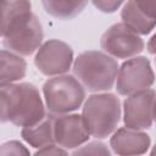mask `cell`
Here are the masks:
<instances>
[{"label":"cell","instance_id":"cell-1","mask_svg":"<svg viewBox=\"0 0 156 156\" xmlns=\"http://www.w3.org/2000/svg\"><path fill=\"white\" fill-rule=\"evenodd\" d=\"M0 37L10 51L29 56L41 45L43 27L29 0H0Z\"/></svg>","mask_w":156,"mask_h":156},{"label":"cell","instance_id":"cell-2","mask_svg":"<svg viewBox=\"0 0 156 156\" xmlns=\"http://www.w3.org/2000/svg\"><path fill=\"white\" fill-rule=\"evenodd\" d=\"M118 67L117 61L106 52L89 50L78 55L72 69L89 91H106L113 87Z\"/></svg>","mask_w":156,"mask_h":156},{"label":"cell","instance_id":"cell-3","mask_svg":"<svg viewBox=\"0 0 156 156\" xmlns=\"http://www.w3.org/2000/svg\"><path fill=\"white\" fill-rule=\"evenodd\" d=\"M80 116L91 136L107 138L115 132L121 118L119 100L108 93L91 95L84 102Z\"/></svg>","mask_w":156,"mask_h":156},{"label":"cell","instance_id":"cell-4","mask_svg":"<svg viewBox=\"0 0 156 156\" xmlns=\"http://www.w3.org/2000/svg\"><path fill=\"white\" fill-rule=\"evenodd\" d=\"M43 94L49 113L65 115L80 107L85 98L84 87L69 74L54 76L43 85Z\"/></svg>","mask_w":156,"mask_h":156},{"label":"cell","instance_id":"cell-5","mask_svg":"<svg viewBox=\"0 0 156 156\" xmlns=\"http://www.w3.org/2000/svg\"><path fill=\"white\" fill-rule=\"evenodd\" d=\"M45 115L38 88L32 83L15 84L9 122L17 127H28L41 121Z\"/></svg>","mask_w":156,"mask_h":156},{"label":"cell","instance_id":"cell-6","mask_svg":"<svg viewBox=\"0 0 156 156\" xmlns=\"http://www.w3.org/2000/svg\"><path fill=\"white\" fill-rule=\"evenodd\" d=\"M116 90L119 95L128 96L154 84V71L150 61L144 56H133L124 61L117 72Z\"/></svg>","mask_w":156,"mask_h":156},{"label":"cell","instance_id":"cell-7","mask_svg":"<svg viewBox=\"0 0 156 156\" xmlns=\"http://www.w3.org/2000/svg\"><path fill=\"white\" fill-rule=\"evenodd\" d=\"M73 62L72 48L58 39H50L38 48L34 57L35 67L46 77L65 74Z\"/></svg>","mask_w":156,"mask_h":156},{"label":"cell","instance_id":"cell-8","mask_svg":"<svg viewBox=\"0 0 156 156\" xmlns=\"http://www.w3.org/2000/svg\"><path fill=\"white\" fill-rule=\"evenodd\" d=\"M100 46L115 58H129L144 50V40L126 24L116 23L102 34Z\"/></svg>","mask_w":156,"mask_h":156},{"label":"cell","instance_id":"cell-9","mask_svg":"<svg viewBox=\"0 0 156 156\" xmlns=\"http://www.w3.org/2000/svg\"><path fill=\"white\" fill-rule=\"evenodd\" d=\"M155 90L151 88L140 90L123 102V122L129 129H147L154 123Z\"/></svg>","mask_w":156,"mask_h":156},{"label":"cell","instance_id":"cell-10","mask_svg":"<svg viewBox=\"0 0 156 156\" xmlns=\"http://www.w3.org/2000/svg\"><path fill=\"white\" fill-rule=\"evenodd\" d=\"M90 134L80 115L54 116V141L62 149H76L88 141Z\"/></svg>","mask_w":156,"mask_h":156},{"label":"cell","instance_id":"cell-11","mask_svg":"<svg viewBox=\"0 0 156 156\" xmlns=\"http://www.w3.org/2000/svg\"><path fill=\"white\" fill-rule=\"evenodd\" d=\"M151 145L150 136L140 130L119 128L110 139V146L117 155H141L145 154Z\"/></svg>","mask_w":156,"mask_h":156},{"label":"cell","instance_id":"cell-12","mask_svg":"<svg viewBox=\"0 0 156 156\" xmlns=\"http://www.w3.org/2000/svg\"><path fill=\"white\" fill-rule=\"evenodd\" d=\"M122 23L136 34L146 35L155 28V17L143 11L134 0H128L121 12Z\"/></svg>","mask_w":156,"mask_h":156},{"label":"cell","instance_id":"cell-13","mask_svg":"<svg viewBox=\"0 0 156 156\" xmlns=\"http://www.w3.org/2000/svg\"><path fill=\"white\" fill-rule=\"evenodd\" d=\"M54 116L55 115H45V117L38 123L28 127H23L21 130V135L24 141H27L30 146L35 149H40L48 144H52L54 141Z\"/></svg>","mask_w":156,"mask_h":156},{"label":"cell","instance_id":"cell-14","mask_svg":"<svg viewBox=\"0 0 156 156\" xmlns=\"http://www.w3.org/2000/svg\"><path fill=\"white\" fill-rule=\"evenodd\" d=\"M26 71L27 63L21 55L10 50H0V85L22 79Z\"/></svg>","mask_w":156,"mask_h":156},{"label":"cell","instance_id":"cell-15","mask_svg":"<svg viewBox=\"0 0 156 156\" xmlns=\"http://www.w3.org/2000/svg\"><path fill=\"white\" fill-rule=\"evenodd\" d=\"M41 2L50 16L60 20H71L84 10L88 0H41Z\"/></svg>","mask_w":156,"mask_h":156},{"label":"cell","instance_id":"cell-16","mask_svg":"<svg viewBox=\"0 0 156 156\" xmlns=\"http://www.w3.org/2000/svg\"><path fill=\"white\" fill-rule=\"evenodd\" d=\"M13 90H15L13 83L0 85V123L9 122V115H10V108L12 104Z\"/></svg>","mask_w":156,"mask_h":156},{"label":"cell","instance_id":"cell-17","mask_svg":"<svg viewBox=\"0 0 156 156\" xmlns=\"http://www.w3.org/2000/svg\"><path fill=\"white\" fill-rule=\"evenodd\" d=\"M73 155H110L106 145L100 141H93L87 144L79 150H76Z\"/></svg>","mask_w":156,"mask_h":156},{"label":"cell","instance_id":"cell-18","mask_svg":"<svg viewBox=\"0 0 156 156\" xmlns=\"http://www.w3.org/2000/svg\"><path fill=\"white\" fill-rule=\"evenodd\" d=\"M124 0H91L93 5L101 12L112 13L116 12Z\"/></svg>","mask_w":156,"mask_h":156},{"label":"cell","instance_id":"cell-19","mask_svg":"<svg viewBox=\"0 0 156 156\" xmlns=\"http://www.w3.org/2000/svg\"><path fill=\"white\" fill-rule=\"evenodd\" d=\"M0 154H4V155H10V154H15V155H21V154H29V151L20 143V141H16V140H12V141H9V143H5L4 145L0 146Z\"/></svg>","mask_w":156,"mask_h":156},{"label":"cell","instance_id":"cell-20","mask_svg":"<svg viewBox=\"0 0 156 156\" xmlns=\"http://www.w3.org/2000/svg\"><path fill=\"white\" fill-rule=\"evenodd\" d=\"M58 154H67V151L62 147H60L58 145L56 146L54 143L52 144H48L43 147H40L35 155H58Z\"/></svg>","mask_w":156,"mask_h":156},{"label":"cell","instance_id":"cell-21","mask_svg":"<svg viewBox=\"0 0 156 156\" xmlns=\"http://www.w3.org/2000/svg\"><path fill=\"white\" fill-rule=\"evenodd\" d=\"M134 1L143 11L155 17V0H134Z\"/></svg>","mask_w":156,"mask_h":156},{"label":"cell","instance_id":"cell-22","mask_svg":"<svg viewBox=\"0 0 156 156\" xmlns=\"http://www.w3.org/2000/svg\"><path fill=\"white\" fill-rule=\"evenodd\" d=\"M154 39H155V37H152V38L150 39V49H149V51H150L151 54H154V49H152V43H154Z\"/></svg>","mask_w":156,"mask_h":156}]
</instances>
